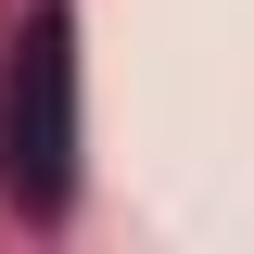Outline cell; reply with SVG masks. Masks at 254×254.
Returning <instances> with one entry per match:
<instances>
[{
  "instance_id": "1",
  "label": "cell",
  "mask_w": 254,
  "mask_h": 254,
  "mask_svg": "<svg viewBox=\"0 0 254 254\" xmlns=\"http://www.w3.org/2000/svg\"><path fill=\"white\" fill-rule=\"evenodd\" d=\"M0 203H26V216L76 203V26H64V0H38L0 64Z\"/></svg>"
}]
</instances>
